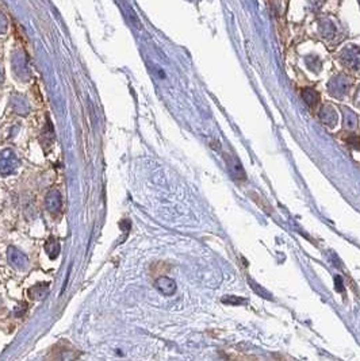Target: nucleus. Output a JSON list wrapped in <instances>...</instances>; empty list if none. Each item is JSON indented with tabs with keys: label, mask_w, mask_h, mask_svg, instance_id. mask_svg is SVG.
<instances>
[{
	"label": "nucleus",
	"mask_w": 360,
	"mask_h": 361,
	"mask_svg": "<svg viewBox=\"0 0 360 361\" xmlns=\"http://www.w3.org/2000/svg\"><path fill=\"white\" fill-rule=\"evenodd\" d=\"M223 302H225V303H226V302H229L230 304H241V303H244V302H245V299H240V298H234V296H230L229 299L223 298Z\"/></svg>",
	"instance_id": "4468645a"
},
{
	"label": "nucleus",
	"mask_w": 360,
	"mask_h": 361,
	"mask_svg": "<svg viewBox=\"0 0 360 361\" xmlns=\"http://www.w3.org/2000/svg\"><path fill=\"white\" fill-rule=\"evenodd\" d=\"M49 292V284L46 283H39V284L33 285L32 288L29 290V296L34 300H41L44 299Z\"/></svg>",
	"instance_id": "0eeeda50"
},
{
	"label": "nucleus",
	"mask_w": 360,
	"mask_h": 361,
	"mask_svg": "<svg viewBox=\"0 0 360 361\" xmlns=\"http://www.w3.org/2000/svg\"><path fill=\"white\" fill-rule=\"evenodd\" d=\"M225 160H226V165H227V169L230 172V176L234 179V180H239V181H244L246 179L245 171H244V168H242V165L239 161V159L234 156V154H229L227 153L226 156H225Z\"/></svg>",
	"instance_id": "7ed1b4c3"
},
{
	"label": "nucleus",
	"mask_w": 360,
	"mask_h": 361,
	"mask_svg": "<svg viewBox=\"0 0 360 361\" xmlns=\"http://www.w3.org/2000/svg\"><path fill=\"white\" fill-rule=\"evenodd\" d=\"M18 168V159L11 149H4L0 152V175L7 176L17 171Z\"/></svg>",
	"instance_id": "f03ea898"
},
{
	"label": "nucleus",
	"mask_w": 360,
	"mask_h": 361,
	"mask_svg": "<svg viewBox=\"0 0 360 361\" xmlns=\"http://www.w3.org/2000/svg\"><path fill=\"white\" fill-rule=\"evenodd\" d=\"M13 68L15 75L22 82H27L32 76V70H30L29 63H27L26 56L22 51H17L13 56Z\"/></svg>",
	"instance_id": "f257e3e1"
},
{
	"label": "nucleus",
	"mask_w": 360,
	"mask_h": 361,
	"mask_svg": "<svg viewBox=\"0 0 360 361\" xmlns=\"http://www.w3.org/2000/svg\"><path fill=\"white\" fill-rule=\"evenodd\" d=\"M154 285H156L158 291L161 292L163 295H167V296H171V295H173L176 292V283L170 278H167V276L158 278Z\"/></svg>",
	"instance_id": "423d86ee"
},
{
	"label": "nucleus",
	"mask_w": 360,
	"mask_h": 361,
	"mask_svg": "<svg viewBox=\"0 0 360 361\" xmlns=\"http://www.w3.org/2000/svg\"><path fill=\"white\" fill-rule=\"evenodd\" d=\"M8 27V20H7L6 15L0 13V34H4Z\"/></svg>",
	"instance_id": "ddd939ff"
},
{
	"label": "nucleus",
	"mask_w": 360,
	"mask_h": 361,
	"mask_svg": "<svg viewBox=\"0 0 360 361\" xmlns=\"http://www.w3.org/2000/svg\"><path fill=\"white\" fill-rule=\"evenodd\" d=\"M336 287H337V290L340 288V291H343V283H341L340 278H336Z\"/></svg>",
	"instance_id": "dca6fc26"
},
{
	"label": "nucleus",
	"mask_w": 360,
	"mask_h": 361,
	"mask_svg": "<svg viewBox=\"0 0 360 361\" xmlns=\"http://www.w3.org/2000/svg\"><path fill=\"white\" fill-rule=\"evenodd\" d=\"M4 82V75H3V69H1V66H0V84Z\"/></svg>",
	"instance_id": "f3484780"
},
{
	"label": "nucleus",
	"mask_w": 360,
	"mask_h": 361,
	"mask_svg": "<svg viewBox=\"0 0 360 361\" xmlns=\"http://www.w3.org/2000/svg\"><path fill=\"white\" fill-rule=\"evenodd\" d=\"M60 242L57 238L54 237H51L49 240L46 241V244H45V250H46V253L48 256L51 257V260H54L58 257V254H60Z\"/></svg>",
	"instance_id": "1a4fd4ad"
},
{
	"label": "nucleus",
	"mask_w": 360,
	"mask_h": 361,
	"mask_svg": "<svg viewBox=\"0 0 360 361\" xmlns=\"http://www.w3.org/2000/svg\"><path fill=\"white\" fill-rule=\"evenodd\" d=\"M302 96L305 101L309 104L310 107H314L318 101V94L313 88H306L302 91Z\"/></svg>",
	"instance_id": "9b49d317"
},
{
	"label": "nucleus",
	"mask_w": 360,
	"mask_h": 361,
	"mask_svg": "<svg viewBox=\"0 0 360 361\" xmlns=\"http://www.w3.org/2000/svg\"><path fill=\"white\" fill-rule=\"evenodd\" d=\"M45 204H46V209L51 213H58L63 207V199H61L60 192L56 190L49 191L45 197Z\"/></svg>",
	"instance_id": "39448f33"
},
{
	"label": "nucleus",
	"mask_w": 360,
	"mask_h": 361,
	"mask_svg": "<svg viewBox=\"0 0 360 361\" xmlns=\"http://www.w3.org/2000/svg\"><path fill=\"white\" fill-rule=\"evenodd\" d=\"M7 257H8L10 264H11L14 268L19 269V271H23V269H26V268L29 266V260H27V257H26L25 254L22 253L20 250H18L17 247L14 246L8 247V250H7Z\"/></svg>",
	"instance_id": "20e7f679"
},
{
	"label": "nucleus",
	"mask_w": 360,
	"mask_h": 361,
	"mask_svg": "<svg viewBox=\"0 0 360 361\" xmlns=\"http://www.w3.org/2000/svg\"><path fill=\"white\" fill-rule=\"evenodd\" d=\"M347 51L349 53V54H347V53H344V58L348 57V66H351V68H359L360 66V50H358L356 53H352V50H349V49H347Z\"/></svg>",
	"instance_id": "f8f14e48"
},
{
	"label": "nucleus",
	"mask_w": 360,
	"mask_h": 361,
	"mask_svg": "<svg viewBox=\"0 0 360 361\" xmlns=\"http://www.w3.org/2000/svg\"><path fill=\"white\" fill-rule=\"evenodd\" d=\"M11 104H13L14 111L19 115H27L29 114V103L26 100L23 96H14L13 100H11Z\"/></svg>",
	"instance_id": "6e6552de"
},
{
	"label": "nucleus",
	"mask_w": 360,
	"mask_h": 361,
	"mask_svg": "<svg viewBox=\"0 0 360 361\" xmlns=\"http://www.w3.org/2000/svg\"><path fill=\"white\" fill-rule=\"evenodd\" d=\"M26 310H27V306L23 303V304H22V307H17V309H15L14 314H15L17 317H22V315H23V314L26 312Z\"/></svg>",
	"instance_id": "2eb2a0df"
},
{
	"label": "nucleus",
	"mask_w": 360,
	"mask_h": 361,
	"mask_svg": "<svg viewBox=\"0 0 360 361\" xmlns=\"http://www.w3.org/2000/svg\"><path fill=\"white\" fill-rule=\"evenodd\" d=\"M321 120L325 125H328V126L336 125V122H337V113L333 110V107H330V106H325L324 107V110L321 111Z\"/></svg>",
	"instance_id": "9d476101"
}]
</instances>
